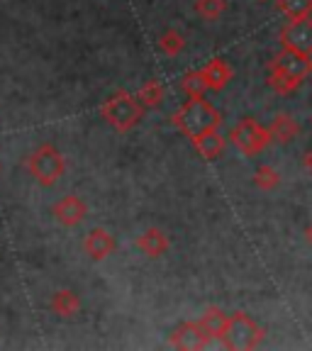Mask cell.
Masks as SVG:
<instances>
[{
    "mask_svg": "<svg viewBox=\"0 0 312 351\" xmlns=\"http://www.w3.org/2000/svg\"><path fill=\"white\" fill-rule=\"evenodd\" d=\"M173 127L178 132H183L188 139L197 137V134H205V132H213L222 125V115L213 103H208L205 98H191L176 110L173 117H171Z\"/></svg>",
    "mask_w": 312,
    "mask_h": 351,
    "instance_id": "6da1fadb",
    "label": "cell"
},
{
    "mask_svg": "<svg viewBox=\"0 0 312 351\" xmlns=\"http://www.w3.org/2000/svg\"><path fill=\"white\" fill-rule=\"evenodd\" d=\"M25 169L34 178V183L42 188H51L59 183V178L66 171L64 154L54 147V144H39L27 159H25Z\"/></svg>",
    "mask_w": 312,
    "mask_h": 351,
    "instance_id": "7a4b0ae2",
    "label": "cell"
},
{
    "mask_svg": "<svg viewBox=\"0 0 312 351\" xmlns=\"http://www.w3.org/2000/svg\"><path fill=\"white\" fill-rule=\"evenodd\" d=\"M100 115L112 130L117 132H130L132 127H137V122L144 115V105L139 103L137 95L127 93V90H117L115 95H110L103 105H100Z\"/></svg>",
    "mask_w": 312,
    "mask_h": 351,
    "instance_id": "3957f363",
    "label": "cell"
},
{
    "mask_svg": "<svg viewBox=\"0 0 312 351\" xmlns=\"http://www.w3.org/2000/svg\"><path fill=\"white\" fill-rule=\"evenodd\" d=\"M263 337H266L263 327H259L249 315L235 313L227 319V327H225V332H222V337H219V341L225 344V349L249 351V349H256L263 341Z\"/></svg>",
    "mask_w": 312,
    "mask_h": 351,
    "instance_id": "277c9868",
    "label": "cell"
},
{
    "mask_svg": "<svg viewBox=\"0 0 312 351\" xmlns=\"http://www.w3.org/2000/svg\"><path fill=\"white\" fill-rule=\"evenodd\" d=\"M230 142L235 144L244 156H256V154H261L271 142L269 127L259 125L254 117H244V120H239L232 127Z\"/></svg>",
    "mask_w": 312,
    "mask_h": 351,
    "instance_id": "5b68a950",
    "label": "cell"
},
{
    "mask_svg": "<svg viewBox=\"0 0 312 351\" xmlns=\"http://www.w3.org/2000/svg\"><path fill=\"white\" fill-rule=\"evenodd\" d=\"M269 69H276V71L285 73V76L296 78V81H305L312 73V54H305V51H296L283 47L278 56H274V61L269 64Z\"/></svg>",
    "mask_w": 312,
    "mask_h": 351,
    "instance_id": "8992f818",
    "label": "cell"
},
{
    "mask_svg": "<svg viewBox=\"0 0 312 351\" xmlns=\"http://www.w3.org/2000/svg\"><path fill=\"white\" fill-rule=\"evenodd\" d=\"M210 341H213V337L205 332L200 319H195V322H183L181 327H176L169 337L171 346H176V349H186V351L205 349Z\"/></svg>",
    "mask_w": 312,
    "mask_h": 351,
    "instance_id": "52a82bcc",
    "label": "cell"
},
{
    "mask_svg": "<svg viewBox=\"0 0 312 351\" xmlns=\"http://www.w3.org/2000/svg\"><path fill=\"white\" fill-rule=\"evenodd\" d=\"M280 44L288 47V49L312 54V20L310 17L288 22V25L280 29Z\"/></svg>",
    "mask_w": 312,
    "mask_h": 351,
    "instance_id": "ba28073f",
    "label": "cell"
},
{
    "mask_svg": "<svg viewBox=\"0 0 312 351\" xmlns=\"http://www.w3.org/2000/svg\"><path fill=\"white\" fill-rule=\"evenodd\" d=\"M115 249H117L115 237H112L110 230H105V227H93V230L83 237V252H86L88 258H93V261H103Z\"/></svg>",
    "mask_w": 312,
    "mask_h": 351,
    "instance_id": "9c48e42d",
    "label": "cell"
},
{
    "mask_svg": "<svg viewBox=\"0 0 312 351\" xmlns=\"http://www.w3.org/2000/svg\"><path fill=\"white\" fill-rule=\"evenodd\" d=\"M51 215L61 227H76L88 217V205L78 195H64L59 203H54Z\"/></svg>",
    "mask_w": 312,
    "mask_h": 351,
    "instance_id": "30bf717a",
    "label": "cell"
},
{
    "mask_svg": "<svg viewBox=\"0 0 312 351\" xmlns=\"http://www.w3.org/2000/svg\"><path fill=\"white\" fill-rule=\"evenodd\" d=\"M134 247H137L144 256L159 258L169 252L171 241H169V237H166L164 230H159V227H149V230H144L142 234L134 239Z\"/></svg>",
    "mask_w": 312,
    "mask_h": 351,
    "instance_id": "8fae6325",
    "label": "cell"
},
{
    "mask_svg": "<svg viewBox=\"0 0 312 351\" xmlns=\"http://www.w3.org/2000/svg\"><path fill=\"white\" fill-rule=\"evenodd\" d=\"M191 142H193V149L197 152L200 159L213 161V159H217L219 154L225 152L227 139L222 137L217 130H213V132H205V134H197V137H193Z\"/></svg>",
    "mask_w": 312,
    "mask_h": 351,
    "instance_id": "7c38bea8",
    "label": "cell"
},
{
    "mask_svg": "<svg viewBox=\"0 0 312 351\" xmlns=\"http://www.w3.org/2000/svg\"><path fill=\"white\" fill-rule=\"evenodd\" d=\"M200 71H203V76H205V81H208L210 90H225V86L232 81V76H235L232 66L227 64L225 59L208 61V64H205Z\"/></svg>",
    "mask_w": 312,
    "mask_h": 351,
    "instance_id": "4fadbf2b",
    "label": "cell"
},
{
    "mask_svg": "<svg viewBox=\"0 0 312 351\" xmlns=\"http://www.w3.org/2000/svg\"><path fill=\"white\" fill-rule=\"evenodd\" d=\"M51 313L64 319H71L81 313V298L69 288H61L51 295Z\"/></svg>",
    "mask_w": 312,
    "mask_h": 351,
    "instance_id": "5bb4252c",
    "label": "cell"
},
{
    "mask_svg": "<svg viewBox=\"0 0 312 351\" xmlns=\"http://www.w3.org/2000/svg\"><path fill=\"white\" fill-rule=\"evenodd\" d=\"M298 132H300L298 122L293 120L291 115H285V112L276 115L274 120H271V125H269L271 142H276V144H291L293 139L298 137Z\"/></svg>",
    "mask_w": 312,
    "mask_h": 351,
    "instance_id": "9a60e30c",
    "label": "cell"
},
{
    "mask_svg": "<svg viewBox=\"0 0 312 351\" xmlns=\"http://www.w3.org/2000/svg\"><path fill=\"white\" fill-rule=\"evenodd\" d=\"M227 319H230V315H225L219 307H208L203 313V317H200V324H203L205 332H208L213 339H219L227 327Z\"/></svg>",
    "mask_w": 312,
    "mask_h": 351,
    "instance_id": "2e32d148",
    "label": "cell"
},
{
    "mask_svg": "<svg viewBox=\"0 0 312 351\" xmlns=\"http://www.w3.org/2000/svg\"><path fill=\"white\" fill-rule=\"evenodd\" d=\"M278 10L288 20H305L312 15V0H278Z\"/></svg>",
    "mask_w": 312,
    "mask_h": 351,
    "instance_id": "e0dca14e",
    "label": "cell"
},
{
    "mask_svg": "<svg viewBox=\"0 0 312 351\" xmlns=\"http://www.w3.org/2000/svg\"><path fill=\"white\" fill-rule=\"evenodd\" d=\"M181 88L186 90L188 98H203L205 93L210 90L208 81H205L203 71H191L181 78Z\"/></svg>",
    "mask_w": 312,
    "mask_h": 351,
    "instance_id": "ac0fdd59",
    "label": "cell"
},
{
    "mask_svg": "<svg viewBox=\"0 0 312 351\" xmlns=\"http://www.w3.org/2000/svg\"><path fill=\"white\" fill-rule=\"evenodd\" d=\"M137 98L144 108H159V105L164 103V86H161L159 81H147L139 88Z\"/></svg>",
    "mask_w": 312,
    "mask_h": 351,
    "instance_id": "d6986e66",
    "label": "cell"
},
{
    "mask_svg": "<svg viewBox=\"0 0 312 351\" xmlns=\"http://www.w3.org/2000/svg\"><path fill=\"white\" fill-rule=\"evenodd\" d=\"M269 88L278 95H291L293 90H298V88H300V81H296V78H291V76H285V73L276 71V69H269Z\"/></svg>",
    "mask_w": 312,
    "mask_h": 351,
    "instance_id": "ffe728a7",
    "label": "cell"
},
{
    "mask_svg": "<svg viewBox=\"0 0 312 351\" xmlns=\"http://www.w3.org/2000/svg\"><path fill=\"white\" fill-rule=\"evenodd\" d=\"M159 49L164 51L166 56H178L183 49H186V37L176 29H166L159 37Z\"/></svg>",
    "mask_w": 312,
    "mask_h": 351,
    "instance_id": "44dd1931",
    "label": "cell"
},
{
    "mask_svg": "<svg viewBox=\"0 0 312 351\" xmlns=\"http://www.w3.org/2000/svg\"><path fill=\"white\" fill-rule=\"evenodd\" d=\"M227 10V0H195V12L203 20H219Z\"/></svg>",
    "mask_w": 312,
    "mask_h": 351,
    "instance_id": "7402d4cb",
    "label": "cell"
},
{
    "mask_svg": "<svg viewBox=\"0 0 312 351\" xmlns=\"http://www.w3.org/2000/svg\"><path fill=\"white\" fill-rule=\"evenodd\" d=\"M254 183H256V188H261V191H274L280 183V173L274 166L263 164V166H259L256 173H254Z\"/></svg>",
    "mask_w": 312,
    "mask_h": 351,
    "instance_id": "603a6c76",
    "label": "cell"
},
{
    "mask_svg": "<svg viewBox=\"0 0 312 351\" xmlns=\"http://www.w3.org/2000/svg\"><path fill=\"white\" fill-rule=\"evenodd\" d=\"M302 166H305V171H310L312 173V149H307L305 156H302Z\"/></svg>",
    "mask_w": 312,
    "mask_h": 351,
    "instance_id": "cb8c5ba5",
    "label": "cell"
},
{
    "mask_svg": "<svg viewBox=\"0 0 312 351\" xmlns=\"http://www.w3.org/2000/svg\"><path fill=\"white\" fill-rule=\"evenodd\" d=\"M305 241H307V244H310V247H312V222L305 227Z\"/></svg>",
    "mask_w": 312,
    "mask_h": 351,
    "instance_id": "d4e9b609",
    "label": "cell"
},
{
    "mask_svg": "<svg viewBox=\"0 0 312 351\" xmlns=\"http://www.w3.org/2000/svg\"><path fill=\"white\" fill-rule=\"evenodd\" d=\"M310 120H312V117H310Z\"/></svg>",
    "mask_w": 312,
    "mask_h": 351,
    "instance_id": "484cf974",
    "label": "cell"
}]
</instances>
